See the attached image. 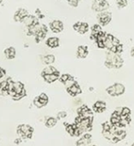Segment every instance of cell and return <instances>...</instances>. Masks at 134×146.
Masks as SVG:
<instances>
[{"instance_id":"6da1fadb","label":"cell","mask_w":134,"mask_h":146,"mask_svg":"<svg viewBox=\"0 0 134 146\" xmlns=\"http://www.w3.org/2000/svg\"><path fill=\"white\" fill-rule=\"evenodd\" d=\"M123 64H124V60L122 59V57L119 54L113 53V52H110V51H109L107 53L106 60H105V62H104V66L107 68L119 69L123 66Z\"/></svg>"},{"instance_id":"7a4b0ae2","label":"cell","mask_w":134,"mask_h":146,"mask_svg":"<svg viewBox=\"0 0 134 146\" xmlns=\"http://www.w3.org/2000/svg\"><path fill=\"white\" fill-rule=\"evenodd\" d=\"M120 44H121V42L117 38H115V36H113L110 33H107V37L104 41V45H105V48L109 51L116 53V47Z\"/></svg>"},{"instance_id":"3957f363","label":"cell","mask_w":134,"mask_h":146,"mask_svg":"<svg viewBox=\"0 0 134 146\" xmlns=\"http://www.w3.org/2000/svg\"><path fill=\"white\" fill-rule=\"evenodd\" d=\"M92 9V10L100 13L108 10L109 9V3L106 0H93Z\"/></svg>"},{"instance_id":"277c9868","label":"cell","mask_w":134,"mask_h":146,"mask_svg":"<svg viewBox=\"0 0 134 146\" xmlns=\"http://www.w3.org/2000/svg\"><path fill=\"white\" fill-rule=\"evenodd\" d=\"M98 24L102 27H106L107 25L109 24V22L112 20V14L109 11H103L98 14L97 15Z\"/></svg>"},{"instance_id":"5b68a950","label":"cell","mask_w":134,"mask_h":146,"mask_svg":"<svg viewBox=\"0 0 134 146\" xmlns=\"http://www.w3.org/2000/svg\"><path fill=\"white\" fill-rule=\"evenodd\" d=\"M50 29L53 33H61L64 29V25H63L62 21H61L59 20H55L50 23Z\"/></svg>"},{"instance_id":"8992f818","label":"cell","mask_w":134,"mask_h":146,"mask_svg":"<svg viewBox=\"0 0 134 146\" xmlns=\"http://www.w3.org/2000/svg\"><path fill=\"white\" fill-rule=\"evenodd\" d=\"M67 92H68V94L71 95L72 97H75V96L80 94V93L82 92V90H81L80 85L78 84V82L74 81V83L72 86L67 87Z\"/></svg>"},{"instance_id":"52a82bcc","label":"cell","mask_w":134,"mask_h":146,"mask_svg":"<svg viewBox=\"0 0 134 146\" xmlns=\"http://www.w3.org/2000/svg\"><path fill=\"white\" fill-rule=\"evenodd\" d=\"M47 33H48V27H47L45 25L40 26L39 31H38V32L37 33V34L35 35L36 43H39L40 41H42L43 39H44V38L46 37Z\"/></svg>"},{"instance_id":"ba28073f","label":"cell","mask_w":134,"mask_h":146,"mask_svg":"<svg viewBox=\"0 0 134 146\" xmlns=\"http://www.w3.org/2000/svg\"><path fill=\"white\" fill-rule=\"evenodd\" d=\"M27 15H29L27 10H26L25 9H19L15 11L14 15V20L15 21H23Z\"/></svg>"},{"instance_id":"9c48e42d","label":"cell","mask_w":134,"mask_h":146,"mask_svg":"<svg viewBox=\"0 0 134 146\" xmlns=\"http://www.w3.org/2000/svg\"><path fill=\"white\" fill-rule=\"evenodd\" d=\"M88 54H89V50H88V47L86 45H80V46H78L77 52H76V55H77L78 58L84 59L88 56Z\"/></svg>"},{"instance_id":"30bf717a","label":"cell","mask_w":134,"mask_h":146,"mask_svg":"<svg viewBox=\"0 0 134 146\" xmlns=\"http://www.w3.org/2000/svg\"><path fill=\"white\" fill-rule=\"evenodd\" d=\"M42 77H43V79L44 80L45 82H47V83H53V82H55L56 80H59L60 72L57 70L56 73H54V74H46V75H43Z\"/></svg>"},{"instance_id":"8fae6325","label":"cell","mask_w":134,"mask_h":146,"mask_svg":"<svg viewBox=\"0 0 134 146\" xmlns=\"http://www.w3.org/2000/svg\"><path fill=\"white\" fill-rule=\"evenodd\" d=\"M106 110V103L103 101H97L93 105V111L97 113H103Z\"/></svg>"},{"instance_id":"7c38bea8","label":"cell","mask_w":134,"mask_h":146,"mask_svg":"<svg viewBox=\"0 0 134 146\" xmlns=\"http://www.w3.org/2000/svg\"><path fill=\"white\" fill-rule=\"evenodd\" d=\"M45 44L50 48H56L60 44V40L57 37H50L45 41Z\"/></svg>"},{"instance_id":"4fadbf2b","label":"cell","mask_w":134,"mask_h":146,"mask_svg":"<svg viewBox=\"0 0 134 146\" xmlns=\"http://www.w3.org/2000/svg\"><path fill=\"white\" fill-rule=\"evenodd\" d=\"M3 53H4V56L7 59L12 60L15 57L16 51H15V49L14 47H9V48H6L4 50Z\"/></svg>"},{"instance_id":"5bb4252c","label":"cell","mask_w":134,"mask_h":146,"mask_svg":"<svg viewBox=\"0 0 134 146\" xmlns=\"http://www.w3.org/2000/svg\"><path fill=\"white\" fill-rule=\"evenodd\" d=\"M23 21L25 22V24L27 27H30V26H33V25H35V24H38V18H36L33 15H27Z\"/></svg>"},{"instance_id":"9a60e30c","label":"cell","mask_w":134,"mask_h":146,"mask_svg":"<svg viewBox=\"0 0 134 146\" xmlns=\"http://www.w3.org/2000/svg\"><path fill=\"white\" fill-rule=\"evenodd\" d=\"M115 89V95L116 97H119L122 94L125 93L126 88L124 86V85H122L121 83H115L114 84Z\"/></svg>"},{"instance_id":"2e32d148","label":"cell","mask_w":134,"mask_h":146,"mask_svg":"<svg viewBox=\"0 0 134 146\" xmlns=\"http://www.w3.org/2000/svg\"><path fill=\"white\" fill-rule=\"evenodd\" d=\"M55 60H56V57L54 55L52 54H49V55H46L43 57V61L45 64L47 65H50L52 63L55 62Z\"/></svg>"},{"instance_id":"e0dca14e","label":"cell","mask_w":134,"mask_h":146,"mask_svg":"<svg viewBox=\"0 0 134 146\" xmlns=\"http://www.w3.org/2000/svg\"><path fill=\"white\" fill-rule=\"evenodd\" d=\"M57 71V69L56 68H54L53 66H48L46 68H44L41 73V75H46V74H52L54 73H56Z\"/></svg>"},{"instance_id":"ac0fdd59","label":"cell","mask_w":134,"mask_h":146,"mask_svg":"<svg viewBox=\"0 0 134 146\" xmlns=\"http://www.w3.org/2000/svg\"><path fill=\"white\" fill-rule=\"evenodd\" d=\"M40 29V26L39 24H35V25H33V26H30L28 27V33H29V35H36L37 33L39 31Z\"/></svg>"},{"instance_id":"d6986e66","label":"cell","mask_w":134,"mask_h":146,"mask_svg":"<svg viewBox=\"0 0 134 146\" xmlns=\"http://www.w3.org/2000/svg\"><path fill=\"white\" fill-rule=\"evenodd\" d=\"M88 31H89V24L87 22L81 21V24H80V29H79L78 33H80V34H85Z\"/></svg>"},{"instance_id":"ffe728a7","label":"cell","mask_w":134,"mask_h":146,"mask_svg":"<svg viewBox=\"0 0 134 146\" xmlns=\"http://www.w3.org/2000/svg\"><path fill=\"white\" fill-rule=\"evenodd\" d=\"M74 80V77L71 76V75L68 74H62V75H60V77H59V80H60L62 84H64V85H65L68 80Z\"/></svg>"},{"instance_id":"44dd1931","label":"cell","mask_w":134,"mask_h":146,"mask_svg":"<svg viewBox=\"0 0 134 146\" xmlns=\"http://www.w3.org/2000/svg\"><path fill=\"white\" fill-rule=\"evenodd\" d=\"M24 90V85L21 82H14V91L16 93H21Z\"/></svg>"},{"instance_id":"7402d4cb","label":"cell","mask_w":134,"mask_h":146,"mask_svg":"<svg viewBox=\"0 0 134 146\" xmlns=\"http://www.w3.org/2000/svg\"><path fill=\"white\" fill-rule=\"evenodd\" d=\"M56 122H57V120L56 118H54V117H49L46 120V121H45V126L47 127H53L56 126Z\"/></svg>"},{"instance_id":"603a6c76","label":"cell","mask_w":134,"mask_h":146,"mask_svg":"<svg viewBox=\"0 0 134 146\" xmlns=\"http://www.w3.org/2000/svg\"><path fill=\"white\" fill-rule=\"evenodd\" d=\"M131 114V110L128 107H122L121 111V117H129Z\"/></svg>"},{"instance_id":"cb8c5ba5","label":"cell","mask_w":134,"mask_h":146,"mask_svg":"<svg viewBox=\"0 0 134 146\" xmlns=\"http://www.w3.org/2000/svg\"><path fill=\"white\" fill-rule=\"evenodd\" d=\"M18 128L19 129H21L24 133H27V132H33V127H31L29 125H20L19 127H18Z\"/></svg>"},{"instance_id":"d4e9b609","label":"cell","mask_w":134,"mask_h":146,"mask_svg":"<svg viewBox=\"0 0 134 146\" xmlns=\"http://www.w3.org/2000/svg\"><path fill=\"white\" fill-rule=\"evenodd\" d=\"M91 31H92L91 33H98L103 31V30H102V26H100L99 24H94V25L91 27Z\"/></svg>"},{"instance_id":"484cf974","label":"cell","mask_w":134,"mask_h":146,"mask_svg":"<svg viewBox=\"0 0 134 146\" xmlns=\"http://www.w3.org/2000/svg\"><path fill=\"white\" fill-rule=\"evenodd\" d=\"M106 92H107L109 96H111V97H116V95H115V89L114 85H112V86L107 87Z\"/></svg>"},{"instance_id":"4316f807","label":"cell","mask_w":134,"mask_h":146,"mask_svg":"<svg viewBox=\"0 0 134 146\" xmlns=\"http://www.w3.org/2000/svg\"><path fill=\"white\" fill-rule=\"evenodd\" d=\"M116 4L119 9H122V8H125L126 6H127L128 1L127 0H116Z\"/></svg>"},{"instance_id":"83f0119b","label":"cell","mask_w":134,"mask_h":146,"mask_svg":"<svg viewBox=\"0 0 134 146\" xmlns=\"http://www.w3.org/2000/svg\"><path fill=\"white\" fill-rule=\"evenodd\" d=\"M103 135L108 140H111L114 138V133H112L110 131H103Z\"/></svg>"},{"instance_id":"f1b7e54d","label":"cell","mask_w":134,"mask_h":146,"mask_svg":"<svg viewBox=\"0 0 134 146\" xmlns=\"http://www.w3.org/2000/svg\"><path fill=\"white\" fill-rule=\"evenodd\" d=\"M112 126L113 125L111 123H109V122H104L103 124V131H109L111 129Z\"/></svg>"},{"instance_id":"f546056e","label":"cell","mask_w":134,"mask_h":146,"mask_svg":"<svg viewBox=\"0 0 134 146\" xmlns=\"http://www.w3.org/2000/svg\"><path fill=\"white\" fill-rule=\"evenodd\" d=\"M68 3L70 6L74 7V8H76L78 7V4H79V0H68Z\"/></svg>"},{"instance_id":"4dcf8cb0","label":"cell","mask_w":134,"mask_h":146,"mask_svg":"<svg viewBox=\"0 0 134 146\" xmlns=\"http://www.w3.org/2000/svg\"><path fill=\"white\" fill-rule=\"evenodd\" d=\"M84 132L80 128V127H77L76 129H74V137H80Z\"/></svg>"},{"instance_id":"1f68e13d","label":"cell","mask_w":134,"mask_h":146,"mask_svg":"<svg viewBox=\"0 0 134 146\" xmlns=\"http://www.w3.org/2000/svg\"><path fill=\"white\" fill-rule=\"evenodd\" d=\"M33 104H34L37 108H42V107H43V106H42V104H40V102L38 101V97H36V98H34V100H33Z\"/></svg>"},{"instance_id":"d6a6232c","label":"cell","mask_w":134,"mask_h":146,"mask_svg":"<svg viewBox=\"0 0 134 146\" xmlns=\"http://www.w3.org/2000/svg\"><path fill=\"white\" fill-rule=\"evenodd\" d=\"M80 24H81V21H77V22H75V23L73 25V28H74V31H76V32H78V31H79V29H80Z\"/></svg>"},{"instance_id":"836d02e7","label":"cell","mask_w":134,"mask_h":146,"mask_svg":"<svg viewBox=\"0 0 134 146\" xmlns=\"http://www.w3.org/2000/svg\"><path fill=\"white\" fill-rule=\"evenodd\" d=\"M67 116V113L65 111H61L57 114V119H63Z\"/></svg>"},{"instance_id":"e575fe53","label":"cell","mask_w":134,"mask_h":146,"mask_svg":"<svg viewBox=\"0 0 134 146\" xmlns=\"http://www.w3.org/2000/svg\"><path fill=\"white\" fill-rule=\"evenodd\" d=\"M122 51H123V44H120L116 47V54H121Z\"/></svg>"},{"instance_id":"d590c367","label":"cell","mask_w":134,"mask_h":146,"mask_svg":"<svg viewBox=\"0 0 134 146\" xmlns=\"http://www.w3.org/2000/svg\"><path fill=\"white\" fill-rule=\"evenodd\" d=\"M131 56L134 57V47H133L132 50H131Z\"/></svg>"},{"instance_id":"8d00e7d4","label":"cell","mask_w":134,"mask_h":146,"mask_svg":"<svg viewBox=\"0 0 134 146\" xmlns=\"http://www.w3.org/2000/svg\"><path fill=\"white\" fill-rule=\"evenodd\" d=\"M131 146H134V143H133V145H131Z\"/></svg>"},{"instance_id":"74e56055","label":"cell","mask_w":134,"mask_h":146,"mask_svg":"<svg viewBox=\"0 0 134 146\" xmlns=\"http://www.w3.org/2000/svg\"><path fill=\"white\" fill-rule=\"evenodd\" d=\"M92 146H97V145H92Z\"/></svg>"},{"instance_id":"f35d334b","label":"cell","mask_w":134,"mask_h":146,"mask_svg":"<svg viewBox=\"0 0 134 146\" xmlns=\"http://www.w3.org/2000/svg\"><path fill=\"white\" fill-rule=\"evenodd\" d=\"M1 1H3V0H1Z\"/></svg>"},{"instance_id":"ab89813d","label":"cell","mask_w":134,"mask_h":146,"mask_svg":"<svg viewBox=\"0 0 134 146\" xmlns=\"http://www.w3.org/2000/svg\"><path fill=\"white\" fill-rule=\"evenodd\" d=\"M79 1H80V0H79Z\"/></svg>"}]
</instances>
